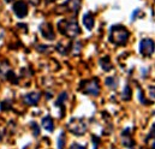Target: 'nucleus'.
<instances>
[{"label":"nucleus","instance_id":"nucleus-1","mask_svg":"<svg viewBox=\"0 0 155 149\" xmlns=\"http://www.w3.org/2000/svg\"><path fill=\"white\" fill-rule=\"evenodd\" d=\"M130 37V33L123 25H113L110 31V41L117 46H124Z\"/></svg>","mask_w":155,"mask_h":149},{"label":"nucleus","instance_id":"nucleus-2","mask_svg":"<svg viewBox=\"0 0 155 149\" xmlns=\"http://www.w3.org/2000/svg\"><path fill=\"white\" fill-rule=\"evenodd\" d=\"M58 29L63 35H65L68 37H76L81 33L79 25H78L77 21L75 18L60 21L58 23Z\"/></svg>","mask_w":155,"mask_h":149},{"label":"nucleus","instance_id":"nucleus-3","mask_svg":"<svg viewBox=\"0 0 155 149\" xmlns=\"http://www.w3.org/2000/svg\"><path fill=\"white\" fill-rule=\"evenodd\" d=\"M79 89H82L84 94L93 95V96H97V95L100 94V85H99V81H97V78H94V79H90V81H84V82H82Z\"/></svg>","mask_w":155,"mask_h":149},{"label":"nucleus","instance_id":"nucleus-4","mask_svg":"<svg viewBox=\"0 0 155 149\" xmlns=\"http://www.w3.org/2000/svg\"><path fill=\"white\" fill-rule=\"evenodd\" d=\"M68 129L74 134V135H77V136H82L85 134L87 131V123L83 120V119H79V118H72L69 124H68Z\"/></svg>","mask_w":155,"mask_h":149},{"label":"nucleus","instance_id":"nucleus-5","mask_svg":"<svg viewBox=\"0 0 155 149\" xmlns=\"http://www.w3.org/2000/svg\"><path fill=\"white\" fill-rule=\"evenodd\" d=\"M155 51V42L152 38H143L140 43V52L143 57H150Z\"/></svg>","mask_w":155,"mask_h":149},{"label":"nucleus","instance_id":"nucleus-6","mask_svg":"<svg viewBox=\"0 0 155 149\" xmlns=\"http://www.w3.org/2000/svg\"><path fill=\"white\" fill-rule=\"evenodd\" d=\"M13 12L18 18H24L28 15V5L24 0H18L13 4Z\"/></svg>","mask_w":155,"mask_h":149},{"label":"nucleus","instance_id":"nucleus-7","mask_svg":"<svg viewBox=\"0 0 155 149\" xmlns=\"http://www.w3.org/2000/svg\"><path fill=\"white\" fill-rule=\"evenodd\" d=\"M40 31H41L42 36L45 37L46 40H48V41H53V40L55 38L53 27H52L49 23H42V24L40 25Z\"/></svg>","mask_w":155,"mask_h":149},{"label":"nucleus","instance_id":"nucleus-8","mask_svg":"<svg viewBox=\"0 0 155 149\" xmlns=\"http://www.w3.org/2000/svg\"><path fill=\"white\" fill-rule=\"evenodd\" d=\"M40 98H41V94H40V93H38V91H31V93L27 94L23 100H24V102H25L27 105H29V106H35V105L39 104Z\"/></svg>","mask_w":155,"mask_h":149},{"label":"nucleus","instance_id":"nucleus-9","mask_svg":"<svg viewBox=\"0 0 155 149\" xmlns=\"http://www.w3.org/2000/svg\"><path fill=\"white\" fill-rule=\"evenodd\" d=\"M94 23H95V19H94L93 13H91V12H87V13L83 16V24H84V27H85L88 30H93Z\"/></svg>","mask_w":155,"mask_h":149},{"label":"nucleus","instance_id":"nucleus-10","mask_svg":"<svg viewBox=\"0 0 155 149\" xmlns=\"http://www.w3.org/2000/svg\"><path fill=\"white\" fill-rule=\"evenodd\" d=\"M64 6H66V8L69 11H72V12H78L79 8H81V0H68Z\"/></svg>","mask_w":155,"mask_h":149},{"label":"nucleus","instance_id":"nucleus-11","mask_svg":"<svg viewBox=\"0 0 155 149\" xmlns=\"http://www.w3.org/2000/svg\"><path fill=\"white\" fill-rule=\"evenodd\" d=\"M100 65H101L102 70H105V71H110L113 68L112 66V63H111V58L108 55H106V57H104V58L100 59Z\"/></svg>","mask_w":155,"mask_h":149},{"label":"nucleus","instance_id":"nucleus-12","mask_svg":"<svg viewBox=\"0 0 155 149\" xmlns=\"http://www.w3.org/2000/svg\"><path fill=\"white\" fill-rule=\"evenodd\" d=\"M42 126L45 127V130H47V131H49V132H52L53 131V129H54V124H53V119L49 117V115H47V117H45L43 119H42Z\"/></svg>","mask_w":155,"mask_h":149},{"label":"nucleus","instance_id":"nucleus-13","mask_svg":"<svg viewBox=\"0 0 155 149\" xmlns=\"http://www.w3.org/2000/svg\"><path fill=\"white\" fill-rule=\"evenodd\" d=\"M123 143H124V146H126V147H134V146H135L132 138L130 137V130H129V129L124 130V132H123Z\"/></svg>","mask_w":155,"mask_h":149},{"label":"nucleus","instance_id":"nucleus-14","mask_svg":"<svg viewBox=\"0 0 155 149\" xmlns=\"http://www.w3.org/2000/svg\"><path fill=\"white\" fill-rule=\"evenodd\" d=\"M66 99H68V94H66V93H61V94L59 95V98H58L57 102H55V106H57V107H60L63 113H64V111H65L64 102H65V100H66ZM63 113H61V114H63Z\"/></svg>","mask_w":155,"mask_h":149},{"label":"nucleus","instance_id":"nucleus-15","mask_svg":"<svg viewBox=\"0 0 155 149\" xmlns=\"http://www.w3.org/2000/svg\"><path fill=\"white\" fill-rule=\"evenodd\" d=\"M131 96H132V90H131V88H130L129 85H126V87L124 88V90H123L121 99L125 100V101H129V100H131Z\"/></svg>","mask_w":155,"mask_h":149},{"label":"nucleus","instance_id":"nucleus-16","mask_svg":"<svg viewBox=\"0 0 155 149\" xmlns=\"http://www.w3.org/2000/svg\"><path fill=\"white\" fill-rule=\"evenodd\" d=\"M105 83H106L107 87H110L112 89H116L117 87H118V79H117L116 77H107Z\"/></svg>","mask_w":155,"mask_h":149},{"label":"nucleus","instance_id":"nucleus-17","mask_svg":"<svg viewBox=\"0 0 155 149\" xmlns=\"http://www.w3.org/2000/svg\"><path fill=\"white\" fill-rule=\"evenodd\" d=\"M70 48H71V45H68V46H64L63 43H59L58 46H57V51L60 53V54H63V55H66L68 53H69V51H70Z\"/></svg>","mask_w":155,"mask_h":149},{"label":"nucleus","instance_id":"nucleus-18","mask_svg":"<svg viewBox=\"0 0 155 149\" xmlns=\"http://www.w3.org/2000/svg\"><path fill=\"white\" fill-rule=\"evenodd\" d=\"M5 77H6V79L10 81L12 84H18V78L16 77V74H15L13 71H7L6 74H5Z\"/></svg>","mask_w":155,"mask_h":149},{"label":"nucleus","instance_id":"nucleus-19","mask_svg":"<svg viewBox=\"0 0 155 149\" xmlns=\"http://www.w3.org/2000/svg\"><path fill=\"white\" fill-rule=\"evenodd\" d=\"M11 108H12V104H11L8 100L2 101V102L0 104V110H1V111H10Z\"/></svg>","mask_w":155,"mask_h":149},{"label":"nucleus","instance_id":"nucleus-20","mask_svg":"<svg viewBox=\"0 0 155 149\" xmlns=\"http://www.w3.org/2000/svg\"><path fill=\"white\" fill-rule=\"evenodd\" d=\"M71 48H72V53L74 54H79V52H81V48H82V46H81V42H77V43H72L71 45Z\"/></svg>","mask_w":155,"mask_h":149},{"label":"nucleus","instance_id":"nucleus-21","mask_svg":"<svg viewBox=\"0 0 155 149\" xmlns=\"http://www.w3.org/2000/svg\"><path fill=\"white\" fill-rule=\"evenodd\" d=\"M65 134L64 132H61L60 134V136H59V138H58V147L59 148H63L64 147V144H65Z\"/></svg>","mask_w":155,"mask_h":149},{"label":"nucleus","instance_id":"nucleus-22","mask_svg":"<svg viewBox=\"0 0 155 149\" xmlns=\"http://www.w3.org/2000/svg\"><path fill=\"white\" fill-rule=\"evenodd\" d=\"M30 126H31V127H33V130H34V135H35V136H39V135H40V129H39V126H38V124L33 121V123L30 124Z\"/></svg>","mask_w":155,"mask_h":149},{"label":"nucleus","instance_id":"nucleus-23","mask_svg":"<svg viewBox=\"0 0 155 149\" xmlns=\"http://www.w3.org/2000/svg\"><path fill=\"white\" fill-rule=\"evenodd\" d=\"M149 95H150L152 99L155 100V87H150V88H149Z\"/></svg>","mask_w":155,"mask_h":149},{"label":"nucleus","instance_id":"nucleus-24","mask_svg":"<svg viewBox=\"0 0 155 149\" xmlns=\"http://www.w3.org/2000/svg\"><path fill=\"white\" fill-rule=\"evenodd\" d=\"M138 98H140V100H141V102H142V104H146V105L148 104V102L146 101V99L143 98V93H142L141 90H140V93H138Z\"/></svg>","mask_w":155,"mask_h":149},{"label":"nucleus","instance_id":"nucleus-25","mask_svg":"<svg viewBox=\"0 0 155 149\" xmlns=\"http://www.w3.org/2000/svg\"><path fill=\"white\" fill-rule=\"evenodd\" d=\"M149 137H152V138H154V140H155V124L153 125V127H152V130H150Z\"/></svg>","mask_w":155,"mask_h":149},{"label":"nucleus","instance_id":"nucleus-26","mask_svg":"<svg viewBox=\"0 0 155 149\" xmlns=\"http://www.w3.org/2000/svg\"><path fill=\"white\" fill-rule=\"evenodd\" d=\"M71 148H84V146H81V144H71Z\"/></svg>","mask_w":155,"mask_h":149},{"label":"nucleus","instance_id":"nucleus-27","mask_svg":"<svg viewBox=\"0 0 155 149\" xmlns=\"http://www.w3.org/2000/svg\"><path fill=\"white\" fill-rule=\"evenodd\" d=\"M5 1H6V2H10V1H12V0H5Z\"/></svg>","mask_w":155,"mask_h":149},{"label":"nucleus","instance_id":"nucleus-28","mask_svg":"<svg viewBox=\"0 0 155 149\" xmlns=\"http://www.w3.org/2000/svg\"><path fill=\"white\" fill-rule=\"evenodd\" d=\"M47 1H54V0H47Z\"/></svg>","mask_w":155,"mask_h":149}]
</instances>
